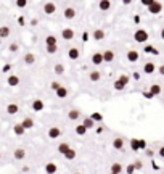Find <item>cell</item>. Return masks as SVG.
<instances>
[{"mask_svg": "<svg viewBox=\"0 0 164 174\" xmlns=\"http://www.w3.org/2000/svg\"><path fill=\"white\" fill-rule=\"evenodd\" d=\"M32 110H34V111H42V110H44V102L39 100V99L34 100V102H32Z\"/></svg>", "mask_w": 164, "mask_h": 174, "instance_id": "obj_19", "label": "cell"}, {"mask_svg": "<svg viewBox=\"0 0 164 174\" xmlns=\"http://www.w3.org/2000/svg\"><path fill=\"white\" fill-rule=\"evenodd\" d=\"M100 77H101V74H100V71H90V74H89V79L92 81V82H96V81H100Z\"/></svg>", "mask_w": 164, "mask_h": 174, "instance_id": "obj_23", "label": "cell"}, {"mask_svg": "<svg viewBox=\"0 0 164 174\" xmlns=\"http://www.w3.org/2000/svg\"><path fill=\"white\" fill-rule=\"evenodd\" d=\"M60 87H61V84H60V82H56V81H53V82H52V89H53L55 92H56L58 89H60Z\"/></svg>", "mask_w": 164, "mask_h": 174, "instance_id": "obj_42", "label": "cell"}, {"mask_svg": "<svg viewBox=\"0 0 164 174\" xmlns=\"http://www.w3.org/2000/svg\"><path fill=\"white\" fill-rule=\"evenodd\" d=\"M23 60H24L26 65H32V63L35 61V55H34V53H26Z\"/></svg>", "mask_w": 164, "mask_h": 174, "instance_id": "obj_24", "label": "cell"}, {"mask_svg": "<svg viewBox=\"0 0 164 174\" xmlns=\"http://www.w3.org/2000/svg\"><path fill=\"white\" fill-rule=\"evenodd\" d=\"M8 71H10V65H5L3 66V73H8Z\"/></svg>", "mask_w": 164, "mask_h": 174, "instance_id": "obj_49", "label": "cell"}, {"mask_svg": "<svg viewBox=\"0 0 164 174\" xmlns=\"http://www.w3.org/2000/svg\"><path fill=\"white\" fill-rule=\"evenodd\" d=\"M55 10H56V5L52 3V2H48V3L44 5V12H45L47 15H53V13H55Z\"/></svg>", "mask_w": 164, "mask_h": 174, "instance_id": "obj_8", "label": "cell"}, {"mask_svg": "<svg viewBox=\"0 0 164 174\" xmlns=\"http://www.w3.org/2000/svg\"><path fill=\"white\" fill-rule=\"evenodd\" d=\"M124 87H125V85H124L119 79H116V81H114V89H116V90H122Z\"/></svg>", "mask_w": 164, "mask_h": 174, "instance_id": "obj_36", "label": "cell"}, {"mask_svg": "<svg viewBox=\"0 0 164 174\" xmlns=\"http://www.w3.org/2000/svg\"><path fill=\"white\" fill-rule=\"evenodd\" d=\"M121 171H122V164L121 163H113L111 164V172L113 174H121Z\"/></svg>", "mask_w": 164, "mask_h": 174, "instance_id": "obj_26", "label": "cell"}, {"mask_svg": "<svg viewBox=\"0 0 164 174\" xmlns=\"http://www.w3.org/2000/svg\"><path fill=\"white\" fill-rule=\"evenodd\" d=\"M103 58H105L106 63H111V61L114 60V52H113V50H105V52H103Z\"/></svg>", "mask_w": 164, "mask_h": 174, "instance_id": "obj_16", "label": "cell"}, {"mask_svg": "<svg viewBox=\"0 0 164 174\" xmlns=\"http://www.w3.org/2000/svg\"><path fill=\"white\" fill-rule=\"evenodd\" d=\"M76 157H77V152H76L74 148H71L69 152H68V153L64 155V158H66V160H74Z\"/></svg>", "mask_w": 164, "mask_h": 174, "instance_id": "obj_34", "label": "cell"}, {"mask_svg": "<svg viewBox=\"0 0 164 174\" xmlns=\"http://www.w3.org/2000/svg\"><path fill=\"white\" fill-rule=\"evenodd\" d=\"M125 171H127V174H134L135 171H137V169H135V166H134V163H130L129 164V166L127 168H125Z\"/></svg>", "mask_w": 164, "mask_h": 174, "instance_id": "obj_39", "label": "cell"}, {"mask_svg": "<svg viewBox=\"0 0 164 174\" xmlns=\"http://www.w3.org/2000/svg\"><path fill=\"white\" fill-rule=\"evenodd\" d=\"M21 124L24 126V129H31V128H34V119L32 118H24Z\"/></svg>", "mask_w": 164, "mask_h": 174, "instance_id": "obj_27", "label": "cell"}, {"mask_svg": "<svg viewBox=\"0 0 164 174\" xmlns=\"http://www.w3.org/2000/svg\"><path fill=\"white\" fill-rule=\"evenodd\" d=\"M56 52H58V45H53V47H47V53L55 55Z\"/></svg>", "mask_w": 164, "mask_h": 174, "instance_id": "obj_38", "label": "cell"}, {"mask_svg": "<svg viewBox=\"0 0 164 174\" xmlns=\"http://www.w3.org/2000/svg\"><path fill=\"white\" fill-rule=\"evenodd\" d=\"M82 124L85 126V128H87V129H92V128H93V126H95V121H93L92 118H84Z\"/></svg>", "mask_w": 164, "mask_h": 174, "instance_id": "obj_31", "label": "cell"}, {"mask_svg": "<svg viewBox=\"0 0 164 174\" xmlns=\"http://www.w3.org/2000/svg\"><path fill=\"white\" fill-rule=\"evenodd\" d=\"M61 36H63L64 41H71V39H74V31H73L71 27H66V29H63Z\"/></svg>", "mask_w": 164, "mask_h": 174, "instance_id": "obj_5", "label": "cell"}, {"mask_svg": "<svg viewBox=\"0 0 164 174\" xmlns=\"http://www.w3.org/2000/svg\"><path fill=\"white\" fill-rule=\"evenodd\" d=\"M154 63H151V61H148V63H145V66H143V73H147V74H153L154 73Z\"/></svg>", "mask_w": 164, "mask_h": 174, "instance_id": "obj_12", "label": "cell"}, {"mask_svg": "<svg viewBox=\"0 0 164 174\" xmlns=\"http://www.w3.org/2000/svg\"><path fill=\"white\" fill-rule=\"evenodd\" d=\"M119 81H121L124 85H127V84H129V81H130V77H129L127 74H122V76L119 77Z\"/></svg>", "mask_w": 164, "mask_h": 174, "instance_id": "obj_37", "label": "cell"}, {"mask_svg": "<svg viewBox=\"0 0 164 174\" xmlns=\"http://www.w3.org/2000/svg\"><path fill=\"white\" fill-rule=\"evenodd\" d=\"M13 157H15V160H24V158H26V150H23V148H16L15 153H13Z\"/></svg>", "mask_w": 164, "mask_h": 174, "instance_id": "obj_15", "label": "cell"}, {"mask_svg": "<svg viewBox=\"0 0 164 174\" xmlns=\"http://www.w3.org/2000/svg\"><path fill=\"white\" fill-rule=\"evenodd\" d=\"M130 147H132V150H140V139H132L130 140Z\"/></svg>", "mask_w": 164, "mask_h": 174, "instance_id": "obj_33", "label": "cell"}, {"mask_svg": "<svg viewBox=\"0 0 164 174\" xmlns=\"http://www.w3.org/2000/svg\"><path fill=\"white\" fill-rule=\"evenodd\" d=\"M138 52L137 50H129L127 52V60L129 61H132V63H135V61H138Z\"/></svg>", "mask_w": 164, "mask_h": 174, "instance_id": "obj_9", "label": "cell"}, {"mask_svg": "<svg viewBox=\"0 0 164 174\" xmlns=\"http://www.w3.org/2000/svg\"><path fill=\"white\" fill-rule=\"evenodd\" d=\"M87 131H89V129H87L84 124H77V126H76V134H77V135H85Z\"/></svg>", "mask_w": 164, "mask_h": 174, "instance_id": "obj_25", "label": "cell"}, {"mask_svg": "<svg viewBox=\"0 0 164 174\" xmlns=\"http://www.w3.org/2000/svg\"><path fill=\"white\" fill-rule=\"evenodd\" d=\"M68 118H69L71 121H77V119L81 118V111L76 110V108H73V110L68 111Z\"/></svg>", "mask_w": 164, "mask_h": 174, "instance_id": "obj_6", "label": "cell"}, {"mask_svg": "<svg viewBox=\"0 0 164 174\" xmlns=\"http://www.w3.org/2000/svg\"><path fill=\"white\" fill-rule=\"evenodd\" d=\"M56 97H58V99H66V97H68V89L64 85H61L60 89L56 90Z\"/></svg>", "mask_w": 164, "mask_h": 174, "instance_id": "obj_22", "label": "cell"}, {"mask_svg": "<svg viewBox=\"0 0 164 174\" xmlns=\"http://www.w3.org/2000/svg\"><path fill=\"white\" fill-rule=\"evenodd\" d=\"M134 39H135V42H138V44H145L148 41V32L145 31V29H137L134 34Z\"/></svg>", "mask_w": 164, "mask_h": 174, "instance_id": "obj_1", "label": "cell"}, {"mask_svg": "<svg viewBox=\"0 0 164 174\" xmlns=\"http://www.w3.org/2000/svg\"><path fill=\"white\" fill-rule=\"evenodd\" d=\"M134 166H135V169L138 171V169H142V168H143V163H142L140 160H137V161H134Z\"/></svg>", "mask_w": 164, "mask_h": 174, "instance_id": "obj_41", "label": "cell"}, {"mask_svg": "<svg viewBox=\"0 0 164 174\" xmlns=\"http://www.w3.org/2000/svg\"><path fill=\"white\" fill-rule=\"evenodd\" d=\"M162 174H164V172H162Z\"/></svg>", "mask_w": 164, "mask_h": 174, "instance_id": "obj_53", "label": "cell"}, {"mask_svg": "<svg viewBox=\"0 0 164 174\" xmlns=\"http://www.w3.org/2000/svg\"><path fill=\"white\" fill-rule=\"evenodd\" d=\"M60 135H61V129L56 128V126H53V128L48 129V137H50V139H58Z\"/></svg>", "mask_w": 164, "mask_h": 174, "instance_id": "obj_3", "label": "cell"}, {"mask_svg": "<svg viewBox=\"0 0 164 174\" xmlns=\"http://www.w3.org/2000/svg\"><path fill=\"white\" fill-rule=\"evenodd\" d=\"M7 82H8V85L16 87V85H19V77L15 76V74H10V76H8V79H7Z\"/></svg>", "mask_w": 164, "mask_h": 174, "instance_id": "obj_10", "label": "cell"}, {"mask_svg": "<svg viewBox=\"0 0 164 174\" xmlns=\"http://www.w3.org/2000/svg\"><path fill=\"white\" fill-rule=\"evenodd\" d=\"M145 148H147V140L140 139V150H145Z\"/></svg>", "mask_w": 164, "mask_h": 174, "instance_id": "obj_45", "label": "cell"}, {"mask_svg": "<svg viewBox=\"0 0 164 174\" xmlns=\"http://www.w3.org/2000/svg\"><path fill=\"white\" fill-rule=\"evenodd\" d=\"M8 36H10V27L8 26H2V27H0V37L7 39Z\"/></svg>", "mask_w": 164, "mask_h": 174, "instance_id": "obj_30", "label": "cell"}, {"mask_svg": "<svg viewBox=\"0 0 164 174\" xmlns=\"http://www.w3.org/2000/svg\"><path fill=\"white\" fill-rule=\"evenodd\" d=\"M26 5H27L26 0H18V2H16V7H26Z\"/></svg>", "mask_w": 164, "mask_h": 174, "instance_id": "obj_44", "label": "cell"}, {"mask_svg": "<svg viewBox=\"0 0 164 174\" xmlns=\"http://www.w3.org/2000/svg\"><path fill=\"white\" fill-rule=\"evenodd\" d=\"M55 74H64V65L61 63L55 65Z\"/></svg>", "mask_w": 164, "mask_h": 174, "instance_id": "obj_35", "label": "cell"}, {"mask_svg": "<svg viewBox=\"0 0 164 174\" xmlns=\"http://www.w3.org/2000/svg\"><path fill=\"white\" fill-rule=\"evenodd\" d=\"M45 44H47V47L56 45V37H55V36H47V37H45Z\"/></svg>", "mask_w": 164, "mask_h": 174, "instance_id": "obj_29", "label": "cell"}, {"mask_svg": "<svg viewBox=\"0 0 164 174\" xmlns=\"http://www.w3.org/2000/svg\"><path fill=\"white\" fill-rule=\"evenodd\" d=\"M150 92L153 94V97L159 95V94H161V85H159V84H153V85L150 87Z\"/></svg>", "mask_w": 164, "mask_h": 174, "instance_id": "obj_28", "label": "cell"}, {"mask_svg": "<svg viewBox=\"0 0 164 174\" xmlns=\"http://www.w3.org/2000/svg\"><path fill=\"white\" fill-rule=\"evenodd\" d=\"M103 61H105V58H103V53L96 52V53H93V55H92V63H93V65H101Z\"/></svg>", "mask_w": 164, "mask_h": 174, "instance_id": "obj_7", "label": "cell"}, {"mask_svg": "<svg viewBox=\"0 0 164 174\" xmlns=\"http://www.w3.org/2000/svg\"><path fill=\"white\" fill-rule=\"evenodd\" d=\"M98 7H100V10H103V12H106V10H110V7H111V2H108V0H101V2L98 3Z\"/></svg>", "mask_w": 164, "mask_h": 174, "instance_id": "obj_32", "label": "cell"}, {"mask_svg": "<svg viewBox=\"0 0 164 174\" xmlns=\"http://www.w3.org/2000/svg\"><path fill=\"white\" fill-rule=\"evenodd\" d=\"M69 150H71V147H69V143H66V142H63V143L58 145V152H60L61 155H66Z\"/></svg>", "mask_w": 164, "mask_h": 174, "instance_id": "obj_17", "label": "cell"}, {"mask_svg": "<svg viewBox=\"0 0 164 174\" xmlns=\"http://www.w3.org/2000/svg\"><path fill=\"white\" fill-rule=\"evenodd\" d=\"M111 174H113V172H111Z\"/></svg>", "mask_w": 164, "mask_h": 174, "instance_id": "obj_52", "label": "cell"}, {"mask_svg": "<svg viewBox=\"0 0 164 174\" xmlns=\"http://www.w3.org/2000/svg\"><path fill=\"white\" fill-rule=\"evenodd\" d=\"M92 119H93V121H101L103 118H101V114H98V113H93V114H92Z\"/></svg>", "mask_w": 164, "mask_h": 174, "instance_id": "obj_43", "label": "cell"}, {"mask_svg": "<svg viewBox=\"0 0 164 174\" xmlns=\"http://www.w3.org/2000/svg\"><path fill=\"white\" fill-rule=\"evenodd\" d=\"M158 153H159V157H161V158H164V147H161Z\"/></svg>", "mask_w": 164, "mask_h": 174, "instance_id": "obj_47", "label": "cell"}, {"mask_svg": "<svg viewBox=\"0 0 164 174\" xmlns=\"http://www.w3.org/2000/svg\"><path fill=\"white\" fill-rule=\"evenodd\" d=\"M76 8H73V7H68V8H64V18L66 19H74L76 18Z\"/></svg>", "mask_w": 164, "mask_h": 174, "instance_id": "obj_4", "label": "cell"}, {"mask_svg": "<svg viewBox=\"0 0 164 174\" xmlns=\"http://www.w3.org/2000/svg\"><path fill=\"white\" fill-rule=\"evenodd\" d=\"M76 174H79V172H76Z\"/></svg>", "mask_w": 164, "mask_h": 174, "instance_id": "obj_51", "label": "cell"}, {"mask_svg": "<svg viewBox=\"0 0 164 174\" xmlns=\"http://www.w3.org/2000/svg\"><path fill=\"white\" fill-rule=\"evenodd\" d=\"M158 73H159L161 76H164V65H161V66L158 68Z\"/></svg>", "mask_w": 164, "mask_h": 174, "instance_id": "obj_46", "label": "cell"}, {"mask_svg": "<svg viewBox=\"0 0 164 174\" xmlns=\"http://www.w3.org/2000/svg\"><path fill=\"white\" fill-rule=\"evenodd\" d=\"M93 39L95 41H103L105 39V31L103 29H95L93 31Z\"/></svg>", "mask_w": 164, "mask_h": 174, "instance_id": "obj_21", "label": "cell"}, {"mask_svg": "<svg viewBox=\"0 0 164 174\" xmlns=\"http://www.w3.org/2000/svg\"><path fill=\"white\" fill-rule=\"evenodd\" d=\"M18 48H19V45H18V44H10L8 50H10V52H18Z\"/></svg>", "mask_w": 164, "mask_h": 174, "instance_id": "obj_40", "label": "cell"}, {"mask_svg": "<svg viewBox=\"0 0 164 174\" xmlns=\"http://www.w3.org/2000/svg\"><path fill=\"white\" fill-rule=\"evenodd\" d=\"M13 132H15L16 135H23V134L26 132V129H24V126H23L21 123H18V124L13 126Z\"/></svg>", "mask_w": 164, "mask_h": 174, "instance_id": "obj_13", "label": "cell"}, {"mask_svg": "<svg viewBox=\"0 0 164 174\" xmlns=\"http://www.w3.org/2000/svg\"><path fill=\"white\" fill-rule=\"evenodd\" d=\"M113 147H114L116 150H122V148H124V140H122V137H116V139L113 140Z\"/></svg>", "mask_w": 164, "mask_h": 174, "instance_id": "obj_14", "label": "cell"}, {"mask_svg": "<svg viewBox=\"0 0 164 174\" xmlns=\"http://www.w3.org/2000/svg\"><path fill=\"white\" fill-rule=\"evenodd\" d=\"M56 169H58V168H56L55 163H47V164H45V172H47V174H55Z\"/></svg>", "mask_w": 164, "mask_h": 174, "instance_id": "obj_20", "label": "cell"}, {"mask_svg": "<svg viewBox=\"0 0 164 174\" xmlns=\"http://www.w3.org/2000/svg\"><path fill=\"white\" fill-rule=\"evenodd\" d=\"M161 39H162V41H164V27L161 29Z\"/></svg>", "mask_w": 164, "mask_h": 174, "instance_id": "obj_50", "label": "cell"}, {"mask_svg": "<svg viewBox=\"0 0 164 174\" xmlns=\"http://www.w3.org/2000/svg\"><path fill=\"white\" fill-rule=\"evenodd\" d=\"M145 97H147V99H153V94L151 92H145Z\"/></svg>", "mask_w": 164, "mask_h": 174, "instance_id": "obj_48", "label": "cell"}, {"mask_svg": "<svg viewBox=\"0 0 164 174\" xmlns=\"http://www.w3.org/2000/svg\"><path fill=\"white\" fill-rule=\"evenodd\" d=\"M19 111V106L16 105V103H10L8 106H7V113L8 114H16Z\"/></svg>", "mask_w": 164, "mask_h": 174, "instance_id": "obj_18", "label": "cell"}, {"mask_svg": "<svg viewBox=\"0 0 164 174\" xmlns=\"http://www.w3.org/2000/svg\"><path fill=\"white\" fill-rule=\"evenodd\" d=\"M79 50H77V47H71L69 48V52H68V56L71 58V60H77V58H79Z\"/></svg>", "mask_w": 164, "mask_h": 174, "instance_id": "obj_11", "label": "cell"}, {"mask_svg": "<svg viewBox=\"0 0 164 174\" xmlns=\"http://www.w3.org/2000/svg\"><path fill=\"white\" fill-rule=\"evenodd\" d=\"M161 10H162V5H161L159 2H153V3L148 7V12H150L151 15H158V13H161Z\"/></svg>", "mask_w": 164, "mask_h": 174, "instance_id": "obj_2", "label": "cell"}]
</instances>
